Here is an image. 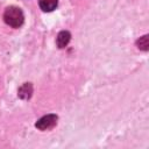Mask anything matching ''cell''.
Instances as JSON below:
<instances>
[{
	"mask_svg": "<svg viewBox=\"0 0 149 149\" xmlns=\"http://www.w3.org/2000/svg\"><path fill=\"white\" fill-rule=\"evenodd\" d=\"M70 40H71V34L68 30H63V31L58 33L57 38H56V44H57V47L59 49H63V48H65L68 45Z\"/></svg>",
	"mask_w": 149,
	"mask_h": 149,
	"instance_id": "3",
	"label": "cell"
},
{
	"mask_svg": "<svg viewBox=\"0 0 149 149\" xmlns=\"http://www.w3.org/2000/svg\"><path fill=\"white\" fill-rule=\"evenodd\" d=\"M58 0H38V5L43 12H52L56 9Z\"/></svg>",
	"mask_w": 149,
	"mask_h": 149,
	"instance_id": "4",
	"label": "cell"
},
{
	"mask_svg": "<svg viewBox=\"0 0 149 149\" xmlns=\"http://www.w3.org/2000/svg\"><path fill=\"white\" fill-rule=\"evenodd\" d=\"M136 45L139 49L143 50V51H147L149 49V40H148V35H144L142 37H140V40H137L136 42Z\"/></svg>",
	"mask_w": 149,
	"mask_h": 149,
	"instance_id": "6",
	"label": "cell"
},
{
	"mask_svg": "<svg viewBox=\"0 0 149 149\" xmlns=\"http://www.w3.org/2000/svg\"><path fill=\"white\" fill-rule=\"evenodd\" d=\"M57 120H58V116L56 114H47L35 123V127L40 130H49L56 126Z\"/></svg>",
	"mask_w": 149,
	"mask_h": 149,
	"instance_id": "2",
	"label": "cell"
},
{
	"mask_svg": "<svg viewBox=\"0 0 149 149\" xmlns=\"http://www.w3.org/2000/svg\"><path fill=\"white\" fill-rule=\"evenodd\" d=\"M3 21L12 28H20L24 21V16L19 7L9 6L3 13Z\"/></svg>",
	"mask_w": 149,
	"mask_h": 149,
	"instance_id": "1",
	"label": "cell"
},
{
	"mask_svg": "<svg viewBox=\"0 0 149 149\" xmlns=\"http://www.w3.org/2000/svg\"><path fill=\"white\" fill-rule=\"evenodd\" d=\"M33 93V86L30 83H24L20 88H19V97L21 99H29Z\"/></svg>",
	"mask_w": 149,
	"mask_h": 149,
	"instance_id": "5",
	"label": "cell"
}]
</instances>
